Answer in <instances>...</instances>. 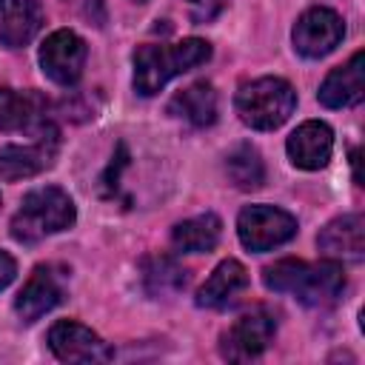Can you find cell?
Instances as JSON below:
<instances>
[{
  "label": "cell",
  "instance_id": "6da1fadb",
  "mask_svg": "<svg viewBox=\"0 0 365 365\" xmlns=\"http://www.w3.org/2000/svg\"><path fill=\"white\" fill-rule=\"evenodd\" d=\"M262 282L268 291L294 294L302 305L325 308L334 305L345 291V274L336 259L305 262V259H279L262 271Z\"/></svg>",
  "mask_w": 365,
  "mask_h": 365
},
{
  "label": "cell",
  "instance_id": "7a4b0ae2",
  "mask_svg": "<svg viewBox=\"0 0 365 365\" xmlns=\"http://www.w3.org/2000/svg\"><path fill=\"white\" fill-rule=\"evenodd\" d=\"M211 46L200 37H185L180 43H148L134 51V91L151 97L163 91L177 74L208 63Z\"/></svg>",
  "mask_w": 365,
  "mask_h": 365
},
{
  "label": "cell",
  "instance_id": "3957f363",
  "mask_svg": "<svg viewBox=\"0 0 365 365\" xmlns=\"http://www.w3.org/2000/svg\"><path fill=\"white\" fill-rule=\"evenodd\" d=\"M74 220H77L74 200L57 185H43L23 197V202L11 220V237L17 242L31 245L48 234H60V231L71 228Z\"/></svg>",
  "mask_w": 365,
  "mask_h": 365
},
{
  "label": "cell",
  "instance_id": "277c9868",
  "mask_svg": "<svg viewBox=\"0 0 365 365\" xmlns=\"http://www.w3.org/2000/svg\"><path fill=\"white\" fill-rule=\"evenodd\" d=\"M240 120L254 131L279 128L297 108V91L282 77H259L242 83L234 97Z\"/></svg>",
  "mask_w": 365,
  "mask_h": 365
},
{
  "label": "cell",
  "instance_id": "5b68a950",
  "mask_svg": "<svg viewBox=\"0 0 365 365\" xmlns=\"http://www.w3.org/2000/svg\"><path fill=\"white\" fill-rule=\"evenodd\" d=\"M60 151V131L51 123L37 125V134L31 143H11L0 148V180L17 182L43 174L46 168L54 165Z\"/></svg>",
  "mask_w": 365,
  "mask_h": 365
},
{
  "label": "cell",
  "instance_id": "8992f818",
  "mask_svg": "<svg viewBox=\"0 0 365 365\" xmlns=\"http://www.w3.org/2000/svg\"><path fill=\"white\" fill-rule=\"evenodd\" d=\"M237 237L248 251L262 254V251H271V248L294 240L297 220H294V214H288L277 205H248L237 217Z\"/></svg>",
  "mask_w": 365,
  "mask_h": 365
},
{
  "label": "cell",
  "instance_id": "52a82bcc",
  "mask_svg": "<svg viewBox=\"0 0 365 365\" xmlns=\"http://www.w3.org/2000/svg\"><path fill=\"white\" fill-rule=\"evenodd\" d=\"M277 334V317L268 308H251L245 311L240 319H234V325L222 334L220 339V354L225 359L234 362H245V359H257Z\"/></svg>",
  "mask_w": 365,
  "mask_h": 365
},
{
  "label": "cell",
  "instance_id": "ba28073f",
  "mask_svg": "<svg viewBox=\"0 0 365 365\" xmlns=\"http://www.w3.org/2000/svg\"><path fill=\"white\" fill-rule=\"evenodd\" d=\"M86 40L71 29H57L40 46V68L57 86H74L86 68Z\"/></svg>",
  "mask_w": 365,
  "mask_h": 365
},
{
  "label": "cell",
  "instance_id": "9c48e42d",
  "mask_svg": "<svg viewBox=\"0 0 365 365\" xmlns=\"http://www.w3.org/2000/svg\"><path fill=\"white\" fill-rule=\"evenodd\" d=\"M345 37V23L342 17L334 11V9H325V6H314L308 9L305 14H299L297 26H294V48L302 54V57H325L331 54Z\"/></svg>",
  "mask_w": 365,
  "mask_h": 365
},
{
  "label": "cell",
  "instance_id": "30bf717a",
  "mask_svg": "<svg viewBox=\"0 0 365 365\" xmlns=\"http://www.w3.org/2000/svg\"><path fill=\"white\" fill-rule=\"evenodd\" d=\"M66 297L63 274L54 265H37L14 299V311L23 322H37L43 314L57 308Z\"/></svg>",
  "mask_w": 365,
  "mask_h": 365
},
{
  "label": "cell",
  "instance_id": "8fae6325",
  "mask_svg": "<svg viewBox=\"0 0 365 365\" xmlns=\"http://www.w3.org/2000/svg\"><path fill=\"white\" fill-rule=\"evenodd\" d=\"M48 348L63 362H106L111 348L83 322L60 319L48 331Z\"/></svg>",
  "mask_w": 365,
  "mask_h": 365
},
{
  "label": "cell",
  "instance_id": "7c38bea8",
  "mask_svg": "<svg viewBox=\"0 0 365 365\" xmlns=\"http://www.w3.org/2000/svg\"><path fill=\"white\" fill-rule=\"evenodd\" d=\"M317 245L328 259L359 262L365 257V220H362V214H342V217L331 220L319 231Z\"/></svg>",
  "mask_w": 365,
  "mask_h": 365
},
{
  "label": "cell",
  "instance_id": "4fadbf2b",
  "mask_svg": "<svg viewBox=\"0 0 365 365\" xmlns=\"http://www.w3.org/2000/svg\"><path fill=\"white\" fill-rule=\"evenodd\" d=\"M288 157L297 168L302 171H319L328 165L331 151H334V131L331 125L319 123V120H308L302 123L285 143Z\"/></svg>",
  "mask_w": 365,
  "mask_h": 365
},
{
  "label": "cell",
  "instance_id": "5bb4252c",
  "mask_svg": "<svg viewBox=\"0 0 365 365\" xmlns=\"http://www.w3.org/2000/svg\"><path fill=\"white\" fill-rule=\"evenodd\" d=\"M365 94V51H354L345 66H336L319 86V103L325 108L356 106Z\"/></svg>",
  "mask_w": 365,
  "mask_h": 365
},
{
  "label": "cell",
  "instance_id": "9a60e30c",
  "mask_svg": "<svg viewBox=\"0 0 365 365\" xmlns=\"http://www.w3.org/2000/svg\"><path fill=\"white\" fill-rule=\"evenodd\" d=\"M43 29V9L37 0H0V46L23 48Z\"/></svg>",
  "mask_w": 365,
  "mask_h": 365
},
{
  "label": "cell",
  "instance_id": "2e32d148",
  "mask_svg": "<svg viewBox=\"0 0 365 365\" xmlns=\"http://www.w3.org/2000/svg\"><path fill=\"white\" fill-rule=\"evenodd\" d=\"M248 288V271L237 259H222L197 291L200 308H225Z\"/></svg>",
  "mask_w": 365,
  "mask_h": 365
},
{
  "label": "cell",
  "instance_id": "e0dca14e",
  "mask_svg": "<svg viewBox=\"0 0 365 365\" xmlns=\"http://www.w3.org/2000/svg\"><path fill=\"white\" fill-rule=\"evenodd\" d=\"M46 111H48V100L40 91L0 88V131H20V128L43 125Z\"/></svg>",
  "mask_w": 365,
  "mask_h": 365
},
{
  "label": "cell",
  "instance_id": "ac0fdd59",
  "mask_svg": "<svg viewBox=\"0 0 365 365\" xmlns=\"http://www.w3.org/2000/svg\"><path fill=\"white\" fill-rule=\"evenodd\" d=\"M168 111L174 117L185 120L194 128H205V125H211L217 120V91L205 80L191 83L188 88H182V91H177L171 97Z\"/></svg>",
  "mask_w": 365,
  "mask_h": 365
},
{
  "label": "cell",
  "instance_id": "d6986e66",
  "mask_svg": "<svg viewBox=\"0 0 365 365\" xmlns=\"http://www.w3.org/2000/svg\"><path fill=\"white\" fill-rule=\"evenodd\" d=\"M220 234H222L220 217L205 211V214H197L191 220L177 222L171 228V245L182 254H202V251H211L220 242Z\"/></svg>",
  "mask_w": 365,
  "mask_h": 365
},
{
  "label": "cell",
  "instance_id": "ffe728a7",
  "mask_svg": "<svg viewBox=\"0 0 365 365\" xmlns=\"http://www.w3.org/2000/svg\"><path fill=\"white\" fill-rule=\"evenodd\" d=\"M225 174L237 188L251 191V188H259L265 182V163L251 143H240L225 157Z\"/></svg>",
  "mask_w": 365,
  "mask_h": 365
},
{
  "label": "cell",
  "instance_id": "44dd1931",
  "mask_svg": "<svg viewBox=\"0 0 365 365\" xmlns=\"http://www.w3.org/2000/svg\"><path fill=\"white\" fill-rule=\"evenodd\" d=\"M143 277H145V285L151 294H174L185 285V271L180 265H174V259H168V257L148 259L143 268Z\"/></svg>",
  "mask_w": 365,
  "mask_h": 365
},
{
  "label": "cell",
  "instance_id": "7402d4cb",
  "mask_svg": "<svg viewBox=\"0 0 365 365\" xmlns=\"http://www.w3.org/2000/svg\"><path fill=\"white\" fill-rule=\"evenodd\" d=\"M185 6H188L191 23L202 26V23H211L225 9V0H185Z\"/></svg>",
  "mask_w": 365,
  "mask_h": 365
},
{
  "label": "cell",
  "instance_id": "603a6c76",
  "mask_svg": "<svg viewBox=\"0 0 365 365\" xmlns=\"http://www.w3.org/2000/svg\"><path fill=\"white\" fill-rule=\"evenodd\" d=\"M14 274H17V262H14V259H11L6 251H0V291L11 285Z\"/></svg>",
  "mask_w": 365,
  "mask_h": 365
},
{
  "label": "cell",
  "instance_id": "cb8c5ba5",
  "mask_svg": "<svg viewBox=\"0 0 365 365\" xmlns=\"http://www.w3.org/2000/svg\"><path fill=\"white\" fill-rule=\"evenodd\" d=\"M137 3H145V0H137Z\"/></svg>",
  "mask_w": 365,
  "mask_h": 365
},
{
  "label": "cell",
  "instance_id": "d4e9b609",
  "mask_svg": "<svg viewBox=\"0 0 365 365\" xmlns=\"http://www.w3.org/2000/svg\"><path fill=\"white\" fill-rule=\"evenodd\" d=\"M0 202H3V200H0Z\"/></svg>",
  "mask_w": 365,
  "mask_h": 365
}]
</instances>
